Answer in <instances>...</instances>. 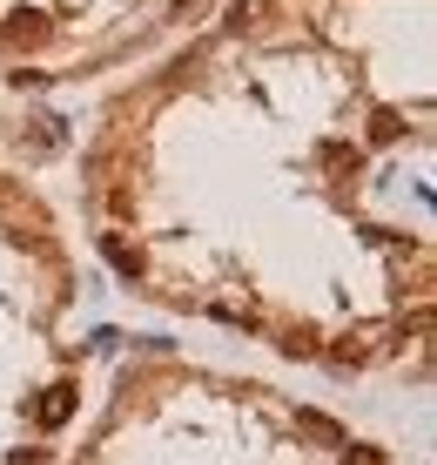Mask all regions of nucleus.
<instances>
[{"label":"nucleus","mask_w":437,"mask_h":465,"mask_svg":"<svg viewBox=\"0 0 437 465\" xmlns=\"http://www.w3.org/2000/svg\"><path fill=\"white\" fill-rule=\"evenodd\" d=\"M0 41H7V47H41V41H47V14H34V7L7 14V27H0Z\"/></svg>","instance_id":"obj_1"},{"label":"nucleus","mask_w":437,"mask_h":465,"mask_svg":"<svg viewBox=\"0 0 437 465\" xmlns=\"http://www.w3.org/2000/svg\"><path fill=\"white\" fill-rule=\"evenodd\" d=\"M68 419H74V391H68V384H54V391L41 398V425L54 431V425H68Z\"/></svg>","instance_id":"obj_2"},{"label":"nucleus","mask_w":437,"mask_h":465,"mask_svg":"<svg viewBox=\"0 0 437 465\" xmlns=\"http://www.w3.org/2000/svg\"><path fill=\"white\" fill-rule=\"evenodd\" d=\"M102 256L121 270V277H135V270H141V250H128V236H102Z\"/></svg>","instance_id":"obj_3"},{"label":"nucleus","mask_w":437,"mask_h":465,"mask_svg":"<svg viewBox=\"0 0 437 465\" xmlns=\"http://www.w3.org/2000/svg\"><path fill=\"white\" fill-rule=\"evenodd\" d=\"M303 431H310V439H330V445H336V439H344V431H336L330 419H316V411H303Z\"/></svg>","instance_id":"obj_4"},{"label":"nucleus","mask_w":437,"mask_h":465,"mask_svg":"<svg viewBox=\"0 0 437 465\" xmlns=\"http://www.w3.org/2000/svg\"><path fill=\"white\" fill-rule=\"evenodd\" d=\"M344 465H377V452H344Z\"/></svg>","instance_id":"obj_5"}]
</instances>
